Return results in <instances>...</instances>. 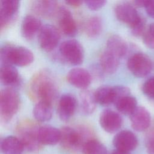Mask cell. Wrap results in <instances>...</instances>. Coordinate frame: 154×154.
Returning a JSON list of instances; mask_svg holds the SVG:
<instances>
[{
  "label": "cell",
  "mask_w": 154,
  "mask_h": 154,
  "mask_svg": "<svg viewBox=\"0 0 154 154\" xmlns=\"http://www.w3.org/2000/svg\"><path fill=\"white\" fill-rule=\"evenodd\" d=\"M28 93L32 100L52 103L58 95V86L52 74L48 70H42L35 73L31 78Z\"/></svg>",
  "instance_id": "cell-1"
},
{
  "label": "cell",
  "mask_w": 154,
  "mask_h": 154,
  "mask_svg": "<svg viewBox=\"0 0 154 154\" xmlns=\"http://www.w3.org/2000/svg\"><path fill=\"white\" fill-rule=\"evenodd\" d=\"M0 56L2 64L19 66L29 65L34 60V55L31 50L23 46L10 44H5L1 48Z\"/></svg>",
  "instance_id": "cell-2"
},
{
  "label": "cell",
  "mask_w": 154,
  "mask_h": 154,
  "mask_svg": "<svg viewBox=\"0 0 154 154\" xmlns=\"http://www.w3.org/2000/svg\"><path fill=\"white\" fill-rule=\"evenodd\" d=\"M38 128L30 120H23L19 123L17 126V132L24 149L32 152L40 150L42 144L38 138Z\"/></svg>",
  "instance_id": "cell-3"
},
{
  "label": "cell",
  "mask_w": 154,
  "mask_h": 154,
  "mask_svg": "<svg viewBox=\"0 0 154 154\" xmlns=\"http://www.w3.org/2000/svg\"><path fill=\"white\" fill-rule=\"evenodd\" d=\"M60 143L65 149L76 151L82 148L85 143L88 141L87 136L89 131L84 127L74 128L66 126L61 128Z\"/></svg>",
  "instance_id": "cell-4"
},
{
  "label": "cell",
  "mask_w": 154,
  "mask_h": 154,
  "mask_svg": "<svg viewBox=\"0 0 154 154\" xmlns=\"http://www.w3.org/2000/svg\"><path fill=\"white\" fill-rule=\"evenodd\" d=\"M20 106L18 93L12 88H4L0 95V115L4 122L10 121L17 112Z\"/></svg>",
  "instance_id": "cell-5"
},
{
  "label": "cell",
  "mask_w": 154,
  "mask_h": 154,
  "mask_svg": "<svg viewBox=\"0 0 154 154\" xmlns=\"http://www.w3.org/2000/svg\"><path fill=\"white\" fill-rule=\"evenodd\" d=\"M59 52L62 58L71 64L79 65L83 62L84 49L81 43L76 40L64 41L59 47Z\"/></svg>",
  "instance_id": "cell-6"
},
{
  "label": "cell",
  "mask_w": 154,
  "mask_h": 154,
  "mask_svg": "<svg viewBox=\"0 0 154 154\" xmlns=\"http://www.w3.org/2000/svg\"><path fill=\"white\" fill-rule=\"evenodd\" d=\"M127 66L134 76L142 78L147 76L150 72L152 69V63L148 55L142 52H137L129 58Z\"/></svg>",
  "instance_id": "cell-7"
},
{
  "label": "cell",
  "mask_w": 154,
  "mask_h": 154,
  "mask_svg": "<svg viewBox=\"0 0 154 154\" xmlns=\"http://www.w3.org/2000/svg\"><path fill=\"white\" fill-rule=\"evenodd\" d=\"M60 39V32L54 25L45 24L41 27L38 31L39 45L42 49L47 52L53 50L57 46Z\"/></svg>",
  "instance_id": "cell-8"
},
{
  "label": "cell",
  "mask_w": 154,
  "mask_h": 154,
  "mask_svg": "<svg viewBox=\"0 0 154 154\" xmlns=\"http://www.w3.org/2000/svg\"><path fill=\"white\" fill-rule=\"evenodd\" d=\"M114 12L116 17L120 21L132 26L141 17L135 8L127 2H120L115 6Z\"/></svg>",
  "instance_id": "cell-9"
},
{
  "label": "cell",
  "mask_w": 154,
  "mask_h": 154,
  "mask_svg": "<svg viewBox=\"0 0 154 154\" xmlns=\"http://www.w3.org/2000/svg\"><path fill=\"white\" fill-rule=\"evenodd\" d=\"M19 6L17 0H2L0 4L1 29L7 28L16 17Z\"/></svg>",
  "instance_id": "cell-10"
},
{
  "label": "cell",
  "mask_w": 154,
  "mask_h": 154,
  "mask_svg": "<svg viewBox=\"0 0 154 154\" xmlns=\"http://www.w3.org/2000/svg\"><path fill=\"white\" fill-rule=\"evenodd\" d=\"M99 123L106 132L113 133L121 128L123 120L117 112L110 109H106L100 114Z\"/></svg>",
  "instance_id": "cell-11"
},
{
  "label": "cell",
  "mask_w": 154,
  "mask_h": 154,
  "mask_svg": "<svg viewBox=\"0 0 154 154\" xmlns=\"http://www.w3.org/2000/svg\"><path fill=\"white\" fill-rule=\"evenodd\" d=\"M138 139L131 131L123 130L117 133L113 139V144L117 150L129 152L138 146Z\"/></svg>",
  "instance_id": "cell-12"
},
{
  "label": "cell",
  "mask_w": 154,
  "mask_h": 154,
  "mask_svg": "<svg viewBox=\"0 0 154 154\" xmlns=\"http://www.w3.org/2000/svg\"><path fill=\"white\" fill-rule=\"evenodd\" d=\"M77 106L75 97L69 93L62 95L58 103V114L63 121H68L74 114Z\"/></svg>",
  "instance_id": "cell-13"
},
{
  "label": "cell",
  "mask_w": 154,
  "mask_h": 154,
  "mask_svg": "<svg viewBox=\"0 0 154 154\" xmlns=\"http://www.w3.org/2000/svg\"><path fill=\"white\" fill-rule=\"evenodd\" d=\"M57 16L61 31L69 37L75 35L77 32V25L70 11L66 7L60 6Z\"/></svg>",
  "instance_id": "cell-14"
},
{
  "label": "cell",
  "mask_w": 154,
  "mask_h": 154,
  "mask_svg": "<svg viewBox=\"0 0 154 154\" xmlns=\"http://www.w3.org/2000/svg\"><path fill=\"white\" fill-rule=\"evenodd\" d=\"M132 128L138 132L146 130L150 125L151 117L148 110L143 106H137L130 115Z\"/></svg>",
  "instance_id": "cell-15"
},
{
  "label": "cell",
  "mask_w": 154,
  "mask_h": 154,
  "mask_svg": "<svg viewBox=\"0 0 154 154\" xmlns=\"http://www.w3.org/2000/svg\"><path fill=\"white\" fill-rule=\"evenodd\" d=\"M60 7L56 1L51 0L34 1L31 4V9L34 13L46 18L57 16Z\"/></svg>",
  "instance_id": "cell-16"
},
{
  "label": "cell",
  "mask_w": 154,
  "mask_h": 154,
  "mask_svg": "<svg viewBox=\"0 0 154 154\" xmlns=\"http://www.w3.org/2000/svg\"><path fill=\"white\" fill-rule=\"evenodd\" d=\"M91 77L85 69L76 67L71 69L67 75V80L73 86L85 90L91 83Z\"/></svg>",
  "instance_id": "cell-17"
},
{
  "label": "cell",
  "mask_w": 154,
  "mask_h": 154,
  "mask_svg": "<svg viewBox=\"0 0 154 154\" xmlns=\"http://www.w3.org/2000/svg\"><path fill=\"white\" fill-rule=\"evenodd\" d=\"M38 138L42 145H54L60 141L61 131L51 126L38 128Z\"/></svg>",
  "instance_id": "cell-18"
},
{
  "label": "cell",
  "mask_w": 154,
  "mask_h": 154,
  "mask_svg": "<svg viewBox=\"0 0 154 154\" xmlns=\"http://www.w3.org/2000/svg\"><path fill=\"white\" fill-rule=\"evenodd\" d=\"M42 26L41 21L37 17L28 14L23 17L22 22V35L26 39L30 40L40 31Z\"/></svg>",
  "instance_id": "cell-19"
},
{
  "label": "cell",
  "mask_w": 154,
  "mask_h": 154,
  "mask_svg": "<svg viewBox=\"0 0 154 154\" xmlns=\"http://www.w3.org/2000/svg\"><path fill=\"white\" fill-rule=\"evenodd\" d=\"M120 58L106 49L100 57V64L102 70L106 73L111 74L116 72L119 66Z\"/></svg>",
  "instance_id": "cell-20"
},
{
  "label": "cell",
  "mask_w": 154,
  "mask_h": 154,
  "mask_svg": "<svg viewBox=\"0 0 154 154\" xmlns=\"http://www.w3.org/2000/svg\"><path fill=\"white\" fill-rule=\"evenodd\" d=\"M1 149L3 154H22L24 147L18 137L8 136L1 141Z\"/></svg>",
  "instance_id": "cell-21"
},
{
  "label": "cell",
  "mask_w": 154,
  "mask_h": 154,
  "mask_svg": "<svg viewBox=\"0 0 154 154\" xmlns=\"http://www.w3.org/2000/svg\"><path fill=\"white\" fill-rule=\"evenodd\" d=\"M106 49L120 58L127 52L128 45L126 41L120 36L112 35L107 40Z\"/></svg>",
  "instance_id": "cell-22"
},
{
  "label": "cell",
  "mask_w": 154,
  "mask_h": 154,
  "mask_svg": "<svg viewBox=\"0 0 154 154\" xmlns=\"http://www.w3.org/2000/svg\"><path fill=\"white\" fill-rule=\"evenodd\" d=\"M0 79L4 85H15L19 81L18 71L13 65L2 64L0 70Z\"/></svg>",
  "instance_id": "cell-23"
},
{
  "label": "cell",
  "mask_w": 154,
  "mask_h": 154,
  "mask_svg": "<svg viewBox=\"0 0 154 154\" xmlns=\"http://www.w3.org/2000/svg\"><path fill=\"white\" fill-rule=\"evenodd\" d=\"M96 102L106 106L115 102V93L114 87L103 85L99 87L94 92Z\"/></svg>",
  "instance_id": "cell-24"
},
{
  "label": "cell",
  "mask_w": 154,
  "mask_h": 154,
  "mask_svg": "<svg viewBox=\"0 0 154 154\" xmlns=\"http://www.w3.org/2000/svg\"><path fill=\"white\" fill-rule=\"evenodd\" d=\"M81 108L82 112L85 114H92L96 107V100L94 92L89 90H83L79 94Z\"/></svg>",
  "instance_id": "cell-25"
},
{
  "label": "cell",
  "mask_w": 154,
  "mask_h": 154,
  "mask_svg": "<svg viewBox=\"0 0 154 154\" xmlns=\"http://www.w3.org/2000/svg\"><path fill=\"white\" fill-rule=\"evenodd\" d=\"M35 119L41 122L49 120L52 116V103L46 101H38L33 108Z\"/></svg>",
  "instance_id": "cell-26"
},
{
  "label": "cell",
  "mask_w": 154,
  "mask_h": 154,
  "mask_svg": "<svg viewBox=\"0 0 154 154\" xmlns=\"http://www.w3.org/2000/svg\"><path fill=\"white\" fill-rule=\"evenodd\" d=\"M102 29L101 18L97 16L90 17L86 21L84 25V30L86 35L90 38L98 36Z\"/></svg>",
  "instance_id": "cell-27"
},
{
  "label": "cell",
  "mask_w": 154,
  "mask_h": 154,
  "mask_svg": "<svg viewBox=\"0 0 154 154\" xmlns=\"http://www.w3.org/2000/svg\"><path fill=\"white\" fill-rule=\"evenodd\" d=\"M137 99L129 95L119 100L116 103L117 109L125 115H131L137 108Z\"/></svg>",
  "instance_id": "cell-28"
},
{
  "label": "cell",
  "mask_w": 154,
  "mask_h": 154,
  "mask_svg": "<svg viewBox=\"0 0 154 154\" xmlns=\"http://www.w3.org/2000/svg\"><path fill=\"white\" fill-rule=\"evenodd\" d=\"M82 150L84 154H108L106 147L102 143L93 138L85 143Z\"/></svg>",
  "instance_id": "cell-29"
},
{
  "label": "cell",
  "mask_w": 154,
  "mask_h": 154,
  "mask_svg": "<svg viewBox=\"0 0 154 154\" xmlns=\"http://www.w3.org/2000/svg\"><path fill=\"white\" fill-rule=\"evenodd\" d=\"M144 45L150 49H154V22L150 23L143 35Z\"/></svg>",
  "instance_id": "cell-30"
},
{
  "label": "cell",
  "mask_w": 154,
  "mask_h": 154,
  "mask_svg": "<svg viewBox=\"0 0 154 154\" xmlns=\"http://www.w3.org/2000/svg\"><path fill=\"white\" fill-rule=\"evenodd\" d=\"M146 20L145 18L141 16L138 21L131 26L132 34L136 37L143 36L147 29L146 28Z\"/></svg>",
  "instance_id": "cell-31"
},
{
  "label": "cell",
  "mask_w": 154,
  "mask_h": 154,
  "mask_svg": "<svg viewBox=\"0 0 154 154\" xmlns=\"http://www.w3.org/2000/svg\"><path fill=\"white\" fill-rule=\"evenodd\" d=\"M142 90L147 96L154 99V76L145 81L143 85Z\"/></svg>",
  "instance_id": "cell-32"
},
{
  "label": "cell",
  "mask_w": 154,
  "mask_h": 154,
  "mask_svg": "<svg viewBox=\"0 0 154 154\" xmlns=\"http://www.w3.org/2000/svg\"><path fill=\"white\" fill-rule=\"evenodd\" d=\"M84 2L88 8L96 10L102 7L106 3V1L104 0H89L85 1Z\"/></svg>",
  "instance_id": "cell-33"
},
{
  "label": "cell",
  "mask_w": 154,
  "mask_h": 154,
  "mask_svg": "<svg viewBox=\"0 0 154 154\" xmlns=\"http://www.w3.org/2000/svg\"><path fill=\"white\" fill-rule=\"evenodd\" d=\"M144 8L148 16L152 18H154V0H147Z\"/></svg>",
  "instance_id": "cell-34"
},
{
  "label": "cell",
  "mask_w": 154,
  "mask_h": 154,
  "mask_svg": "<svg viewBox=\"0 0 154 154\" xmlns=\"http://www.w3.org/2000/svg\"><path fill=\"white\" fill-rule=\"evenodd\" d=\"M146 147L149 154H154V137L148 140Z\"/></svg>",
  "instance_id": "cell-35"
},
{
  "label": "cell",
  "mask_w": 154,
  "mask_h": 154,
  "mask_svg": "<svg viewBox=\"0 0 154 154\" xmlns=\"http://www.w3.org/2000/svg\"><path fill=\"white\" fill-rule=\"evenodd\" d=\"M82 2L81 1H79V0H70V1H66V3L67 4L73 7H78L81 5Z\"/></svg>",
  "instance_id": "cell-36"
},
{
  "label": "cell",
  "mask_w": 154,
  "mask_h": 154,
  "mask_svg": "<svg viewBox=\"0 0 154 154\" xmlns=\"http://www.w3.org/2000/svg\"><path fill=\"white\" fill-rule=\"evenodd\" d=\"M147 2V0H137L134 1V4L138 7H145Z\"/></svg>",
  "instance_id": "cell-37"
},
{
  "label": "cell",
  "mask_w": 154,
  "mask_h": 154,
  "mask_svg": "<svg viewBox=\"0 0 154 154\" xmlns=\"http://www.w3.org/2000/svg\"><path fill=\"white\" fill-rule=\"evenodd\" d=\"M111 154H130L129 152H125V151H122V150H114Z\"/></svg>",
  "instance_id": "cell-38"
}]
</instances>
